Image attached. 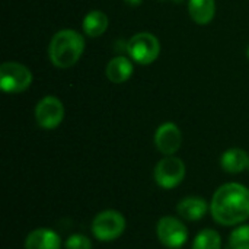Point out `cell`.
I'll use <instances>...</instances> for the list:
<instances>
[{
  "label": "cell",
  "instance_id": "3957f363",
  "mask_svg": "<svg viewBox=\"0 0 249 249\" xmlns=\"http://www.w3.org/2000/svg\"><path fill=\"white\" fill-rule=\"evenodd\" d=\"M125 231V219L117 210H104L92 222V233L101 242H112Z\"/></svg>",
  "mask_w": 249,
  "mask_h": 249
},
{
  "label": "cell",
  "instance_id": "ac0fdd59",
  "mask_svg": "<svg viewBox=\"0 0 249 249\" xmlns=\"http://www.w3.org/2000/svg\"><path fill=\"white\" fill-rule=\"evenodd\" d=\"M64 249H92V241L82 233H74L67 238Z\"/></svg>",
  "mask_w": 249,
  "mask_h": 249
},
{
  "label": "cell",
  "instance_id": "d6986e66",
  "mask_svg": "<svg viewBox=\"0 0 249 249\" xmlns=\"http://www.w3.org/2000/svg\"><path fill=\"white\" fill-rule=\"evenodd\" d=\"M127 4H131V6H139L143 0H124Z\"/></svg>",
  "mask_w": 249,
  "mask_h": 249
},
{
  "label": "cell",
  "instance_id": "ba28073f",
  "mask_svg": "<svg viewBox=\"0 0 249 249\" xmlns=\"http://www.w3.org/2000/svg\"><path fill=\"white\" fill-rule=\"evenodd\" d=\"M64 118L63 102L55 96L42 98L35 107V120L36 124L44 130L57 128Z\"/></svg>",
  "mask_w": 249,
  "mask_h": 249
},
{
  "label": "cell",
  "instance_id": "2e32d148",
  "mask_svg": "<svg viewBox=\"0 0 249 249\" xmlns=\"http://www.w3.org/2000/svg\"><path fill=\"white\" fill-rule=\"evenodd\" d=\"M193 249H222V238L220 233L214 229H203L197 233Z\"/></svg>",
  "mask_w": 249,
  "mask_h": 249
},
{
  "label": "cell",
  "instance_id": "7a4b0ae2",
  "mask_svg": "<svg viewBox=\"0 0 249 249\" xmlns=\"http://www.w3.org/2000/svg\"><path fill=\"white\" fill-rule=\"evenodd\" d=\"M85 51V38L74 29H61L54 34L48 55L51 63L58 69H69L74 66Z\"/></svg>",
  "mask_w": 249,
  "mask_h": 249
},
{
  "label": "cell",
  "instance_id": "30bf717a",
  "mask_svg": "<svg viewBox=\"0 0 249 249\" xmlns=\"http://www.w3.org/2000/svg\"><path fill=\"white\" fill-rule=\"evenodd\" d=\"M25 249H61V239L53 229L38 228L26 236Z\"/></svg>",
  "mask_w": 249,
  "mask_h": 249
},
{
  "label": "cell",
  "instance_id": "8992f818",
  "mask_svg": "<svg viewBox=\"0 0 249 249\" xmlns=\"http://www.w3.org/2000/svg\"><path fill=\"white\" fill-rule=\"evenodd\" d=\"M185 172H187L185 163L179 158L172 155V156H165L156 163L153 177L160 188L172 190L184 181Z\"/></svg>",
  "mask_w": 249,
  "mask_h": 249
},
{
  "label": "cell",
  "instance_id": "4fadbf2b",
  "mask_svg": "<svg viewBox=\"0 0 249 249\" xmlns=\"http://www.w3.org/2000/svg\"><path fill=\"white\" fill-rule=\"evenodd\" d=\"M105 74L112 83H117V85L124 83L133 74V63L127 57H123V55L114 57L107 64Z\"/></svg>",
  "mask_w": 249,
  "mask_h": 249
},
{
  "label": "cell",
  "instance_id": "ffe728a7",
  "mask_svg": "<svg viewBox=\"0 0 249 249\" xmlns=\"http://www.w3.org/2000/svg\"><path fill=\"white\" fill-rule=\"evenodd\" d=\"M159 1H163V0H159ZM174 1H182V0H174Z\"/></svg>",
  "mask_w": 249,
  "mask_h": 249
},
{
  "label": "cell",
  "instance_id": "5b68a950",
  "mask_svg": "<svg viewBox=\"0 0 249 249\" xmlns=\"http://www.w3.org/2000/svg\"><path fill=\"white\" fill-rule=\"evenodd\" d=\"M32 83L31 70L15 61H7L0 66V88L6 93H20Z\"/></svg>",
  "mask_w": 249,
  "mask_h": 249
},
{
  "label": "cell",
  "instance_id": "5bb4252c",
  "mask_svg": "<svg viewBox=\"0 0 249 249\" xmlns=\"http://www.w3.org/2000/svg\"><path fill=\"white\" fill-rule=\"evenodd\" d=\"M188 12L196 23L207 25L214 18V12H216L214 0H190Z\"/></svg>",
  "mask_w": 249,
  "mask_h": 249
},
{
  "label": "cell",
  "instance_id": "52a82bcc",
  "mask_svg": "<svg viewBox=\"0 0 249 249\" xmlns=\"http://www.w3.org/2000/svg\"><path fill=\"white\" fill-rule=\"evenodd\" d=\"M156 235L159 242L168 249L182 248L188 239L185 225L174 216H163L156 225Z\"/></svg>",
  "mask_w": 249,
  "mask_h": 249
},
{
  "label": "cell",
  "instance_id": "9a60e30c",
  "mask_svg": "<svg viewBox=\"0 0 249 249\" xmlns=\"http://www.w3.org/2000/svg\"><path fill=\"white\" fill-rule=\"evenodd\" d=\"M108 28V16L102 10H92L83 19V31L88 36H101Z\"/></svg>",
  "mask_w": 249,
  "mask_h": 249
},
{
  "label": "cell",
  "instance_id": "8fae6325",
  "mask_svg": "<svg viewBox=\"0 0 249 249\" xmlns=\"http://www.w3.org/2000/svg\"><path fill=\"white\" fill-rule=\"evenodd\" d=\"M177 212L182 219L190 220V222H197V220H201L207 214L209 203L201 197H196V196L185 197L178 203Z\"/></svg>",
  "mask_w": 249,
  "mask_h": 249
},
{
  "label": "cell",
  "instance_id": "e0dca14e",
  "mask_svg": "<svg viewBox=\"0 0 249 249\" xmlns=\"http://www.w3.org/2000/svg\"><path fill=\"white\" fill-rule=\"evenodd\" d=\"M231 249H249V225H241L229 235Z\"/></svg>",
  "mask_w": 249,
  "mask_h": 249
},
{
  "label": "cell",
  "instance_id": "44dd1931",
  "mask_svg": "<svg viewBox=\"0 0 249 249\" xmlns=\"http://www.w3.org/2000/svg\"><path fill=\"white\" fill-rule=\"evenodd\" d=\"M248 57H249V47H248Z\"/></svg>",
  "mask_w": 249,
  "mask_h": 249
},
{
  "label": "cell",
  "instance_id": "7c38bea8",
  "mask_svg": "<svg viewBox=\"0 0 249 249\" xmlns=\"http://www.w3.org/2000/svg\"><path fill=\"white\" fill-rule=\"evenodd\" d=\"M220 166L228 174H241L249 166V155L239 147L228 149L220 158Z\"/></svg>",
  "mask_w": 249,
  "mask_h": 249
},
{
  "label": "cell",
  "instance_id": "9c48e42d",
  "mask_svg": "<svg viewBox=\"0 0 249 249\" xmlns=\"http://www.w3.org/2000/svg\"><path fill=\"white\" fill-rule=\"evenodd\" d=\"M155 144L162 155H175L182 144V134L178 125L174 123H165L159 125L155 133Z\"/></svg>",
  "mask_w": 249,
  "mask_h": 249
},
{
  "label": "cell",
  "instance_id": "277c9868",
  "mask_svg": "<svg viewBox=\"0 0 249 249\" xmlns=\"http://www.w3.org/2000/svg\"><path fill=\"white\" fill-rule=\"evenodd\" d=\"M127 53L136 63L152 64L160 54V42L150 32H139L133 35L127 44Z\"/></svg>",
  "mask_w": 249,
  "mask_h": 249
},
{
  "label": "cell",
  "instance_id": "6da1fadb",
  "mask_svg": "<svg viewBox=\"0 0 249 249\" xmlns=\"http://www.w3.org/2000/svg\"><path fill=\"white\" fill-rule=\"evenodd\" d=\"M210 213L222 226L244 223L249 219V188L238 182L223 184L213 194Z\"/></svg>",
  "mask_w": 249,
  "mask_h": 249
}]
</instances>
